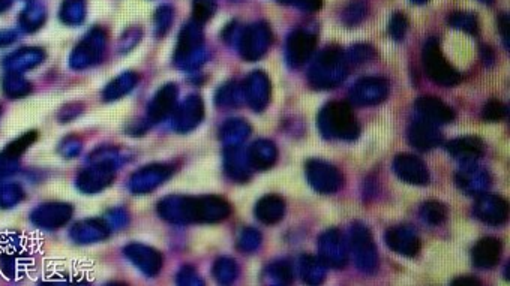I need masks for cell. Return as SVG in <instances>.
<instances>
[{
	"instance_id": "21",
	"label": "cell",
	"mask_w": 510,
	"mask_h": 286,
	"mask_svg": "<svg viewBox=\"0 0 510 286\" xmlns=\"http://www.w3.org/2000/svg\"><path fill=\"white\" fill-rule=\"evenodd\" d=\"M366 14V5L363 2H356L353 5H350L347 8V11L344 12V21H346V24H357L361 23L363 20Z\"/></svg>"
},
{
	"instance_id": "14",
	"label": "cell",
	"mask_w": 510,
	"mask_h": 286,
	"mask_svg": "<svg viewBox=\"0 0 510 286\" xmlns=\"http://www.w3.org/2000/svg\"><path fill=\"white\" fill-rule=\"evenodd\" d=\"M359 234H357L354 239V244L357 246L361 253H357L361 256V265L359 267H365V263L371 265L373 268L375 267V252H374V246L371 241V237H369V232L365 228H359Z\"/></svg>"
},
{
	"instance_id": "28",
	"label": "cell",
	"mask_w": 510,
	"mask_h": 286,
	"mask_svg": "<svg viewBox=\"0 0 510 286\" xmlns=\"http://www.w3.org/2000/svg\"><path fill=\"white\" fill-rule=\"evenodd\" d=\"M480 2H483V4H492L494 0H480Z\"/></svg>"
},
{
	"instance_id": "11",
	"label": "cell",
	"mask_w": 510,
	"mask_h": 286,
	"mask_svg": "<svg viewBox=\"0 0 510 286\" xmlns=\"http://www.w3.org/2000/svg\"><path fill=\"white\" fill-rule=\"evenodd\" d=\"M448 151L455 156L458 159L468 161V159H479L483 154V141L477 137H463L449 141L446 144Z\"/></svg>"
},
{
	"instance_id": "7",
	"label": "cell",
	"mask_w": 510,
	"mask_h": 286,
	"mask_svg": "<svg viewBox=\"0 0 510 286\" xmlns=\"http://www.w3.org/2000/svg\"><path fill=\"white\" fill-rule=\"evenodd\" d=\"M416 108L431 123H450L455 119L453 110L437 96L425 95L417 98Z\"/></svg>"
},
{
	"instance_id": "18",
	"label": "cell",
	"mask_w": 510,
	"mask_h": 286,
	"mask_svg": "<svg viewBox=\"0 0 510 286\" xmlns=\"http://www.w3.org/2000/svg\"><path fill=\"white\" fill-rule=\"evenodd\" d=\"M408 29V20L401 12H397L389 23V33L395 41H402Z\"/></svg>"
},
{
	"instance_id": "5",
	"label": "cell",
	"mask_w": 510,
	"mask_h": 286,
	"mask_svg": "<svg viewBox=\"0 0 510 286\" xmlns=\"http://www.w3.org/2000/svg\"><path fill=\"white\" fill-rule=\"evenodd\" d=\"M408 141L413 147L428 151L441 146L443 138L438 129L428 120H417L408 127Z\"/></svg>"
},
{
	"instance_id": "23",
	"label": "cell",
	"mask_w": 510,
	"mask_h": 286,
	"mask_svg": "<svg viewBox=\"0 0 510 286\" xmlns=\"http://www.w3.org/2000/svg\"><path fill=\"white\" fill-rule=\"evenodd\" d=\"M276 2L283 4V5L296 6L306 12H315V11L322 9L324 0H276Z\"/></svg>"
},
{
	"instance_id": "2",
	"label": "cell",
	"mask_w": 510,
	"mask_h": 286,
	"mask_svg": "<svg viewBox=\"0 0 510 286\" xmlns=\"http://www.w3.org/2000/svg\"><path fill=\"white\" fill-rule=\"evenodd\" d=\"M424 67L431 80L443 87H453L461 81V75L446 60L437 41L434 39L428 41L424 48Z\"/></svg>"
},
{
	"instance_id": "1",
	"label": "cell",
	"mask_w": 510,
	"mask_h": 286,
	"mask_svg": "<svg viewBox=\"0 0 510 286\" xmlns=\"http://www.w3.org/2000/svg\"><path fill=\"white\" fill-rule=\"evenodd\" d=\"M318 126L323 135L342 139H356L361 134V126L346 102H330L326 105L318 115Z\"/></svg>"
},
{
	"instance_id": "12",
	"label": "cell",
	"mask_w": 510,
	"mask_h": 286,
	"mask_svg": "<svg viewBox=\"0 0 510 286\" xmlns=\"http://www.w3.org/2000/svg\"><path fill=\"white\" fill-rule=\"evenodd\" d=\"M269 30L264 25H261V28L254 25V28L248 29L244 35V39H242V48H244L245 57H259L263 51H266V47L269 44Z\"/></svg>"
},
{
	"instance_id": "6",
	"label": "cell",
	"mask_w": 510,
	"mask_h": 286,
	"mask_svg": "<svg viewBox=\"0 0 510 286\" xmlns=\"http://www.w3.org/2000/svg\"><path fill=\"white\" fill-rule=\"evenodd\" d=\"M476 216L489 225H502L507 217V202L497 195H482L475 205Z\"/></svg>"
},
{
	"instance_id": "24",
	"label": "cell",
	"mask_w": 510,
	"mask_h": 286,
	"mask_svg": "<svg viewBox=\"0 0 510 286\" xmlns=\"http://www.w3.org/2000/svg\"><path fill=\"white\" fill-rule=\"evenodd\" d=\"M83 12H84V6H83V0H67V6H65V18L68 21L76 23L83 20Z\"/></svg>"
},
{
	"instance_id": "19",
	"label": "cell",
	"mask_w": 510,
	"mask_h": 286,
	"mask_svg": "<svg viewBox=\"0 0 510 286\" xmlns=\"http://www.w3.org/2000/svg\"><path fill=\"white\" fill-rule=\"evenodd\" d=\"M216 9L215 0H194V18L198 23L209 20Z\"/></svg>"
},
{
	"instance_id": "25",
	"label": "cell",
	"mask_w": 510,
	"mask_h": 286,
	"mask_svg": "<svg viewBox=\"0 0 510 286\" xmlns=\"http://www.w3.org/2000/svg\"><path fill=\"white\" fill-rule=\"evenodd\" d=\"M452 285H455V286H480L482 283H480L477 279H475V278L464 276V278L455 279V280L452 282Z\"/></svg>"
},
{
	"instance_id": "4",
	"label": "cell",
	"mask_w": 510,
	"mask_h": 286,
	"mask_svg": "<svg viewBox=\"0 0 510 286\" xmlns=\"http://www.w3.org/2000/svg\"><path fill=\"white\" fill-rule=\"evenodd\" d=\"M393 171L404 183L414 186H426L431 181V176L425 162L414 154L401 153L395 156Z\"/></svg>"
},
{
	"instance_id": "17",
	"label": "cell",
	"mask_w": 510,
	"mask_h": 286,
	"mask_svg": "<svg viewBox=\"0 0 510 286\" xmlns=\"http://www.w3.org/2000/svg\"><path fill=\"white\" fill-rule=\"evenodd\" d=\"M506 115H507V107L503 102L497 101V99L488 101L487 105H484V108H483V113H482L483 119L488 122H500V120L506 119Z\"/></svg>"
},
{
	"instance_id": "10",
	"label": "cell",
	"mask_w": 510,
	"mask_h": 286,
	"mask_svg": "<svg viewBox=\"0 0 510 286\" xmlns=\"http://www.w3.org/2000/svg\"><path fill=\"white\" fill-rule=\"evenodd\" d=\"M389 248L404 256H416L420 249V241L414 234L408 232V229L392 228L386 236Z\"/></svg>"
},
{
	"instance_id": "13",
	"label": "cell",
	"mask_w": 510,
	"mask_h": 286,
	"mask_svg": "<svg viewBox=\"0 0 510 286\" xmlns=\"http://www.w3.org/2000/svg\"><path fill=\"white\" fill-rule=\"evenodd\" d=\"M255 213H257V217L261 220L263 224L273 225V224L279 222L280 219H283V216L285 213V204L279 197H275V195H269V197L263 198L257 204Z\"/></svg>"
},
{
	"instance_id": "22",
	"label": "cell",
	"mask_w": 510,
	"mask_h": 286,
	"mask_svg": "<svg viewBox=\"0 0 510 286\" xmlns=\"http://www.w3.org/2000/svg\"><path fill=\"white\" fill-rule=\"evenodd\" d=\"M157 35L162 36L165 32L170 29V24L173 21V9L169 6H162L157 12Z\"/></svg>"
},
{
	"instance_id": "9",
	"label": "cell",
	"mask_w": 510,
	"mask_h": 286,
	"mask_svg": "<svg viewBox=\"0 0 510 286\" xmlns=\"http://www.w3.org/2000/svg\"><path fill=\"white\" fill-rule=\"evenodd\" d=\"M315 47V36L298 30L287 41V57L293 64H302L311 56Z\"/></svg>"
},
{
	"instance_id": "15",
	"label": "cell",
	"mask_w": 510,
	"mask_h": 286,
	"mask_svg": "<svg viewBox=\"0 0 510 286\" xmlns=\"http://www.w3.org/2000/svg\"><path fill=\"white\" fill-rule=\"evenodd\" d=\"M420 214H422L424 220L429 225H441L446 219H448V209L446 205L437 200H429L426 201L422 209H420Z\"/></svg>"
},
{
	"instance_id": "16",
	"label": "cell",
	"mask_w": 510,
	"mask_h": 286,
	"mask_svg": "<svg viewBox=\"0 0 510 286\" xmlns=\"http://www.w3.org/2000/svg\"><path fill=\"white\" fill-rule=\"evenodd\" d=\"M449 24L453 29L464 30L471 35H476L479 29L477 17L475 14H468V12H453L449 18Z\"/></svg>"
},
{
	"instance_id": "20",
	"label": "cell",
	"mask_w": 510,
	"mask_h": 286,
	"mask_svg": "<svg viewBox=\"0 0 510 286\" xmlns=\"http://www.w3.org/2000/svg\"><path fill=\"white\" fill-rule=\"evenodd\" d=\"M157 107L155 110H153V113H155L158 117H162L165 113L169 111V108L173 105L174 102V90L173 87H165L162 92L158 95V99H157Z\"/></svg>"
},
{
	"instance_id": "8",
	"label": "cell",
	"mask_w": 510,
	"mask_h": 286,
	"mask_svg": "<svg viewBox=\"0 0 510 286\" xmlns=\"http://www.w3.org/2000/svg\"><path fill=\"white\" fill-rule=\"evenodd\" d=\"M502 249H503V244L499 239H495V237L480 239L475 244L473 252H471L473 264L483 270L494 268L500 261Z\"/></svg>"
},
{
	"instance_id": "26",
	"label": "cell",
	"mask_w": 510,
	"mask_h": 286,
	"mask_svg": "<svg viewBox=\"0 0 510 286\" xmlns=\"http://www.w3.org/2000/svg\"><path fill=\"white\" fill-rule=\"evenodd\" d=\"M500 32L503 36V41L506 42V48H509V16L506 14L500 17Z\"/></svg>"
},
{
	"instance_id": "27",
	"label": "cell",
	"mask_w": 510,
	"mask_h": 286,
	"mask_svg": "<svg viewBox=\"0 0 510 286\" xmlns=\"http://www.w3.org/2000/svg\"><path fill=\"white\" fill-rule=\"evenodd\" d=\"M412 2L416 4V5H424V4L428 2V0H412Z\"/></svg>"
},
{
	"instance_id": "3",
	"label": "cell",
	"mask_w": 510,
	"mask_h": 286,
	"mask_svg": "<svg viewBox=\"0 0 510 286\" xmlns=\"http://www.w3.org/2000/svg\"><path fill=\"white\" fill-rule=\"evenodd\" d=\"M306 177L310 185L320 193H334L344 186V177L336 166L320 159L306 162Z\"/></svg>"
}]
</instances>
